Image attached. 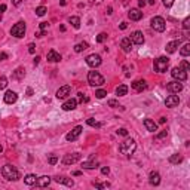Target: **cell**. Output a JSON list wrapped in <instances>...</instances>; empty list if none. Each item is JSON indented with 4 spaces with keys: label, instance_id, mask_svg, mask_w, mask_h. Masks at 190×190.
<instances>
[{
    "label": "cell",
    "instance_id": "33",
    "mask_svg": "<svg viewBox=\"0 0 190 190\" xmlns=\"http://www.w3.org/2000/svg\"><path fill=\"white\" fill-rule=\"evenodd\" d=\"M180 54H181V56H189L190 55V43H184L183 48L180 49Z\"/></svg>",
    "mask_w": 190,
    "mask_h": 190
},
{
    "label": "cell",
    "instance_id": "34",
    "mask_svg": "<svg viewBox=\"0 0 190 190\" xmlns=\"http://www.w3.org/2000/svg\"><path fill=\"white\" fill-rule=\"evenodd\" d=\"M46 12H48V9H46L45 6H39V8H36V15H37V17H43Z\"/></svg>",
    "mask_w": 190,
    "mask_h": 190
},
{
    "label": "cell",
    "instance_id": "48",
    "mask_svg": "<svg viewBox=\"0 0 190 190\" xmlns=\"http://www.w3.org/2000/svg\"><path fill=\"white\" fill-rule=\"evenodd\" d=\"M108 172H110V168H108V166H103V168H101V174H103V175H108Z\"/></svg>",
    "mask_w": 190,
    "mask_h": 190
},
{
    "label": "cell",
    "instance_id": "61",
    "mask_svg": "<svg viewBox=\"0 0 190 190\" xmlns=\"http://www.w3.org/2000/svg\"><path fill=\"white\" fill-rule=\"evenodd\" d=\"M147 3H149V5H155V0H149Z\"/></svg>",
    "mask_w": 190,
    "mask_h": 190
},
{
    "label": "cell",
    "instance_id": "17",
    "mask_svg": "<svg viewBox=\"0 0 190 190\" xmlns=\"http://www.w3.org/2000/svg\"><path fill=\"white\" fill-rule=\"evenodd\" d=\"M129 39H131V42L135 43V45H143V43H144V36H143L141 31H134V33L131 34Z\"/></svg>",
    "mask_w": 190,
    "mask_h": 190
},
{
    "label": "cell",
    "instance_id": "38",
    "mask_svg": "<svg viewBox=\"0 0 190 190\" xmlns=\"http://www.w3.org/2000/svg\"><path fill=\"white\" fill-rule=\"evenodd\" d=\"M6 86H8V79H6V76H2L0 77V89H5Z\"/></svg>",
    "mask_w": 190,
    "mask_h": 190
},
{
    "label": "cell",
    "instance_id": "28",
    "mask_svg": "<svg viewBox=\"0 0 190 190\" xmlns=\"http://www.w3.org/2000/svg\"><path fill=\"white\" fill-rule=\"evenodd\" d=\"M98 165L100 163L97 162V161H88V162H83L82 163V168H85V169H95V168H98Z\"/></svg>",
    "mask_w": 190,
    "mask_h": 190
},
{
    "label": "cell",
    "instance_id": "6",
    "mask_svg": "<svg viewBox=\"0 0 190 190\" xmlns=\"http://www.w3.org/2000/svg\"><path fill=\"white\" fill-rule=\"evenodd\" d=\"M11 34L13 36V37H18V39L24 37V36H25V24H24L23 21L17 23L13 27L11 28Z\"/></svg>",
    "mask_w": 190,
    "mask_h": 190
},
{
    "label": "cell",
    "instance_id": "41",
    "mask_svg": "<svg viewBox=\"0 0 190 190\" xmlns=\"http://www.w3.org/2000/svg\"><path fill=\"white\" fill-rule=\"evenodd\" d=\"M106 39H107V34L106 33H100L98 36H97V42H98V43H103Z\"/></svg>",
    "mask_w": 190,
    "mask_h": 190
},
{
    "label": "cell",
    "instance_id": "51",
    "mask_svg": "<svg viewBox=\"0 0 190 190\" xmlns=\"http://www.w3.org/2000/svg\"><path fill=\"white\" fill-rule=\"evenodd\" d=\"M8 58V55H6L5 52H0V61H3V60H6Z\"/></svg>",
    "mask_w": 190,
    "mask_h": 190
},
{
    "label": "cell",
    "instance_id": "26",
    "mask_svg": "<svg viewBox=\"0 0 190 190\" xmlns=\"http://www.w3.org/2000/svg\"><path fill=\"white\" fill-rule=\"evenodd\" d=\"M169 163H172V165H178V163L183 162V156L180 155V153H174V155H171L169 156Z\"/></svg>",
    "mask_w": 190,
    "mask_h": 190
},
{
    "label": "cell",
    "instance_id": "45",
    "mask_svg": "<svg viewBox=\"0 0 190 190\" xmlns=\"http://www.w3.org/2000/svg\"><path fill=\"white\" fill-rule=\"evenodd\" d=\"M183 28H184V30H189V28H190V18L189 17L183 21Z\"/></svg>",
    "mask_w": 190,
    "mask_h": 190
},
{
    "label": "cell",
    "instance_id": "30",
    "mask_svg": "<svg viewBox=\"0 0 190 190\" xmlns=\"http://www.w3.org/2000/svg\"><path fill=\"white\" fill-rule=\"evenodd\" d=\"M68 23L71 24L76 30L80 28V18H79V17H70V18H68Z\"/></svg>",
    "mask_w": 190,
    "mask_h": 190
},
{
    "label": "cell",
    "instance_id": "13",
    "mask_svg": "<svg viewBox=\"0 0 190 190\" xmlns=\"http://www.w3.org/2000/svg\"><path fill=\"white\" fill-rule=\"evenodd\" d=\"M131 88L137 92H143V91L147 88V83H145L144 79H138V80H134L132 83H131Z\"/></svg>",
    "mask_w": 190,
    "mask_h": 190
},
{
    "label": "cell",
    "instance_id": "56",
    "mask_svg": "<svg viewBox=\"0 0 190 190\" xmlns=\"http://www.w3.org/2000/svg\"><path fill=\"white\" fill-rule=\"evenodd\" d=\"M39 61H40V56H36V58H34V66H37Z\"/></svg>",
    "mask_w": 190,
    "mask_h": 190
},
{
    "label": "cell",
    "instance_id": "4",
    "mask_svg": "<svg viewBox=\"0 0 190 190\" xmlns=\"http://www.w3.org/2000/svg\"><path fill=\"white\" fill-rule=\"evenodd\" d=\"M88 82H89L91 86H103L104 77L98 71H89L88 73Z\"/></svg>",
    "mask_w": 190,
    "mask_h": 190
},
{
    "label": "cell",
    "instance_id": "8",
    "mask_svg": "<svg viewBox=\"0 0 190 190\" xmlns=\"http://www.w3.org/2000/svg\"><path fill=\"white\" fill-rule=\"evenodd\" d=\"M171 76H172L175 80H180V82L187 80V71H184L183 68H180V67H174L172 70H171Z\"/></svg>",
    "mask_w": 190,
    "mask_h": 190
},
{
    "label": "cell",
    "instance_id": "19",
    "mask_svg": "<svg viewBox=\"0 0 190 190\" xmlns=\"http://www.w3.org/2000/svg\"><path fill=\"white\" fill-rule=\"evenodd\" d=\"M128 18L131 21H140L141 18H143V12L140 9H131L128 12Z\"/></svg>",
    "mask_w": 190,
    "mask_h": 190
},
{
    "label": "cell",
    "instance_id": "47",
    "mask_svg": "<svg viewBox=\"0 0 190 190\" xmlns=\"http://www.w3.org/2000/svg\"><path fill=\"white\" fill-rule=\"evenodd\" d=\"M162 3L165 8H171L174 5V0H162Z\"/></svg>",
    "mask_w": 190,
    "mask_h": 190
},
{
    "label": "cell",
    "instance_id": "55",
    "mask_svg": "<svg viewBox=\"0 0 190 190\" xmlns=\"http://www.w3.org/2000/svg\"><path fill=\"white\" fill-rule=\"evenodd\" d=\"M31 95H33V89H31V88H28V89H27V97H31Z\"/></svg>",
    "mask_w": 190,
    "mask_h": 190
},
{
    "label": "cell",
    "instance_id": "44",
    "mask_svg": "<svg viewBox=\"0 0 190 190\" xmlns=\"http://www.w3.org/2000/svg\"><path fill=\"white\" fill-rule=\"evenodd\" d=\"M48 162H49L50 165H55V163L58 162V156H55V155H50L49 159H48Z\"/></svg>",
    "mask_w": 190,
    "mask_h": 190
},
{
    "label": "cell",
    "instance_id": "40",
    "mask_svg": "<svg viewBox=\"0 0 190 190\" xmlns=\"http://www.w3.org/2000/svg\"><path fill=\"white\" fill-rule=\"evenodd\" d=\"M166 135H168L166 131H162V132H159V134H157L156 137H155V140H156V141H161V140H163V138H165Z\"/></svg>",
    "mask_w": 190,
    "mask_h": 190
},
{
    "label": "cell",
    "instance_id": "31",
    "mask_svg": "<svg viewBox=\"0 0 190 190\" xmlns=\"http://www.w3.org/2000/svg\"><path fill=\"white\" fill-rule=\"evenodd\" d=\"M89 48V43L88 42H82V43H77V45L74 46V52H82V50H85V49H88Z\"/></svg>",
    "mask_w": 190,
    "mask_h": 190
},
{
    "label": "cell",
    "instance_id": "52",
    "mask_svg": "<svg viewBox=\"0 0 190 190\" xmlns=\"http://www.w3.org/2000/svg\"><path fill=\"white\" fill-rule=\"evenodd\" d=\"M12 3H13L15 6H19L21 3H23V0H12Z\"/></svg>",
    "mask_w": 190,
    "mask_h": 190
},
{
    "label": "cell",
    "instance_id": "23",
    "mask_svg": "<svg viewBox=\"0 0 190 190\" xmlns=\"http://www.w3.org/2000/svg\"><path fill=\"white\" fill-rule=\"evenodd\" d=\"M56 181V183H60V184H64V186H68V187H73L74 186V181H73L71 178H67V177H55L54 178Z\"/></svg>",
    "mask_w": 190,
    "mask_h": 190
},
{
    "label": "cell",
    "instance_id": "18",
    "mask_svg": "<svg viewBox=\"0 0 190 190\" xmlns=\"http://www.w3.org/2000/svg\"><path fill=\"white\" fill-rule=\"evenodd\" d=\"M50 177H48V175H42V177H37V180H36V184L37 187H48V186L50 184Z\"/></svg>",
    "mask_w": 190,
    "mask_h": 190
},
{
    "label": "cell",
    "instance_id": "43",
    "mask_svg": "<svg viewBox=\"0 0 190 190\" xmlns=\"http://www.w3.org/2000/svg\"><path fill=\"white\" fill-rule=\"evenodd\" d=\"M88 101H89V98H88L85 94H82V92L79 94V103H82V104H83V103H88Z\"/></svg>",
    "mask_w": 190,
    "mask_h": 190
},
{
    "label": "cell",
    "instance_id": "59",
    "mask_svg": "<svg viewBox=\"0 0 190 190\" xmlns=\"http://www.w3.org/2000/svg\"><path fill=\"white\" fill-rule=\"evenodd\" d=\"M91 2H92V3H101L103 0H91Z\"/></svg>",
    "mask_w": 190,
    "mask_h": 190
},
{
    "label": "cell",
    "instance_id": "54",
    "mask_svg": "<svg viewBox=\"0 0 190 190\" xmlns=\"http://www.w3.org/2000/svg\"><path fill=\"white\" fill-rule=\"evenodd\" d=\"M144 5H145V0H138V6H140V8H143Z\"/></svg>",
    "mask_w": 190,
    "mask_h": 190
},
{
    "label": "cell",
    "instance_id": "27",
    "mask_svg": "<svg viewBox=\"0 0 190 190\" xmlns=\"http://www.w3.org/2000/svg\"><path fill=\"white\" fill-rule=\"evenodd\" d=\"M36 180H37V177H36L34 174H28V175L24 177V183L27 186H34L36 184Z\"/></svg>",
    "mask_w": 190,
    "mask_h": 190
},
{
    "label": "cell",
    "instance_id": "1",
    "mask_svg": "<svg viewBox=\"0 0 190 190\" xmlns=\"http://www.w3.org/2000/svg\"><path fill=\"white\" fill-rule=\"evenodd\" d=\"M2 175H3L6 180H9V181H17V180L21 178L19 171H18L13 165H9V163L5 165V166H2Z\"/></svg>",
    "mask_w": 190,
    "mask_h": 190
},
{
    "label": "cell",
    "instance_id": "15",
    "mask_svg": "<svg viewBox=\"0 0 190 190\" xmlns=\"http://www.w3.org/2000/svg\"><path fill=\"white\" fill-rule=\"evenodd\" d=\"M76 106H77V100H74V98H68L67 101H64V104H62V110L64 112H71V110H74L76 108Z\"/></svg>",
    "mask_w": 190,
    "mask_h": 190
},
{
    "label": "cell",
    "instance_id": "42",
    "mask_svg": "<svg viewBox=\"0 0 190 190\" xmlns=\"http://www.w3.org/2000/svg\"><path fill=\"white\" fill-rule=\"evenodd\" d=\"M116 134H118V135H122V137H128V129L119 128L118 131H116Z\"/></svg>",
    "mask_w": 190,
    "mask_h": 190
},
{
    "label": "cell",
    "instance_id": "53",
    "mask_svg": "<svg viewBox=\"0 0 190 190\" xmlns=\"http://www.w3.org/2000/svg\"><path fill=\"white\" fill-rule=\"evenodd\" d=\"M126 27H128V24H126V23H122L120 25H119V28H120V30H125Z\"/></svg>",
    "mask_w": 190,
    "mask_h": 190
},
{
    "label": "cell",
    "instance_id": "14",
    "mask_svg": "<svg viewBox=\"0 0 190 190\" xmlns=\"http://www.w3.org/2000/svg\"><path fill=\"white\" fill-rule=\"evenodd\" d=\"M3 100H5L6 104H15L17 100H18V94L17 92H13V91H6Z\"/></svg>",
    "mask_w": 190,
    "mask_h": 190
},
{
    "label": "cell",
    "instance_id": "60",
    "mask_svg": "<svg viewBox=\"0 0 190 190\" xmlns=\"http://www.w3.org/2000/svg\"><path fill=\"white\" fill-rule=\"evenodd\" d=\"M60 3H61V6H66V0H60Z\"/></svg>",
    "mask_w": 190,
    "mask_h": 190
},
{
    "label": "cell",
    "instance_id": "20",
    "mask_svg": "<svg viewBox=\"0 0 190 190\" xmlns=\"http://www.w3.org/2000/svg\"><path fill=\"white\" fill-rule=\"evenodd\" d=\"M149 181H150L151 186H159L161 184V174L156 172V171H151L149 174Z\"/></svg>",
    "mask_w": 190,
    "mask_h": 190
},
{
    "label": "cell",
    "instance_id": "22",
    "mask_svg": "<svg viewBox=\"0 0 190 190\" xmlns=\"http://www.w3.org/2000/svg\"><path fill=\"white\" fill-rule=\"evenodd\" d=\"M120 48L123 49V52H131L132 49V42L129 37H123L122 42H120Z\"/></svg>",
    "mask_w": 190,
    "mask_h": 190
},
{
    "label": "cell",
    "instance_id": "50",
    "mask_svg": "<svg viewBox=\"0 0 190 190\" xmlns=\"http://www.w3.org/2000/svg\"><path fill=\"white\" fill-rule=\"evenodd\" d=\"M48 27H49V24L48 23H40V30H42V31H46Z\"/></svg>",
    "mask_w": 190,
    "mask_h": 190
},
{
    "label": "cell",
    "instance_id": "46",
    "mask_svg": "<svg viewBox=\"0 0 190 190\" xmlns=\"http://www.w3.org/2000/svg\"><path fill=\"white\" fill-rule=\"evenodd\" d=\"M108 106L112 108H116V107H119V103L116 100H108Z\"/></svg>",
    "mask_w": 190,
    "mask_h": 190
},
{
    "label": "cell",
    "instance_id": "29",
    "mask_svg": "<svg viewBox=\"0 0 190 190\" xmlns=\"http://www.w3.org/2000/svg\"><path fill=\"white\" fill-rule=\"evenodd\" d=\"M128 94V86L126 85H119L118 88H116V95L119 97H123V95Z\"/></svg>",
    "mask_w": 190,
    "mask_h": 190
},
{
    "label": "cell",
    "instance_id": "5",
    "mask_svg": "<svg viewBox=\"0 0 190 190\" xmlns=\"http://www.w3.org/2000/svg\"><path fill=\"white\" fill-rule=\"evenodd\" d=\"M151 28L155 30V31H159V33H162L165 31V28H166V23H165V19L162 17H155L151 18Z\"/></svg>",
    "mask_w": 190,
    "mask_h": 190
},
{
    "label": "cell",
    "instance_id": "9",
    "mask_svg": "<svg viewBox=\"0 0 190 190\" xmlns=\"http://www.w3.org/2000/svg\"><path fill=\"white\" fill-rule=\"evenodd\" d=\"M166 89L171 92V94H178L183 91V83L180 80H172V82H168L166 83Z\"/></svg>",
    "mask_w": 190,
    "mask_h": 190
},
{
    "label": "cell",
    "instance_id": "12",
    "mask_svg": "<svg viewBox=\"0 0 190 190\" xmlns=\"http://www.w3.org/2000/svg\"><path fill=\"white\" fill-rule=\"evenodd\" d=\"M70 92H71V88H70L68 85H64V86H61L60 89L56 91L55 97L58 100H64V98H67L68 95H70Z\"/></svg>",
    "mask_w": 190,
    "mask_h": 190
},
{
    "label": "cell",
    "instance_id": "49",
    "mask_svg": "<svg viewBox=\"0 0 190 190\" xmlns=\"http://www.w3.org/2000/svg\"><path fill=\"white\" fill-rule=\"evenodd\" d=\"M28 52H30V54H34V52H36V45H34V43H30V45H28Z\"/></svg>",
    "mask_w": 190,
    "mask_h": 190
},
{
    "label": "cell",
    "instance_id": "57",
    "mask_svg": "<svg viewBox=\"0 0 190 190\" xmlns=\"http://www.w3.org/2000/svg\"><path fill=\"white\" fill-rule=\"evenodd\" d=\"M6 11V5H2L0 6V13H2V12H5Z\"/></svg>",
    "mask_w": 190,
    "mask_h": 190
},
{
    "label": "cell",
    "instance_id": "58",
    "mask_svg": "<svg viewBox=\"0 0 190 190\" xmlns=\"http://www.w3.org/2000/svg\"><path fill=\"white\" fill-rule=\"evenodd\" d=\"M166 122V118H161V120H159V123H165Z\"/></svg>",
    "mask_w": 190,
    "mask_h": 190
},
{
    "label": "cell",
    "instance_id": "25",
    "mask_svg": "<svg viewBox=\"0 0 190 190\" xmlns=\"http://www.w3.org/2000/svg\"><path fill=\"white\" fill-rule=\"evenodd\" d=\"M178 46H180V40H172V42H169V43H168L165 49H166L168 54H174V52L177 50Z\"/></svg>",
    "mask_w": 190,
    "mask_h": 190
},
{
    "label": "cell",
    "instance_id": "39",
    "mask_svg": "<svg viewBox=\"0 0 190 190\" xmlns=\"http://www.w3.org/2000/svg\"><path fill=\"white\" fill-rule=\"evenodd\" d=\"M180 68H183L184 71H189V70H190V64L186 61V60H183V61H181V64H180Z\"/></svg>",
    "mask_w": 190,
    "mask_h": 190
},
{
    "label": "cell",
    "instance_id": "2",
    "mask_svg": "<svg viewBox=\"0 0 190 190\" xmlns=\"http://www.w3.org/2000/svg\"><path fill=\"white\" fill-rule=\"evenodd\" d=\"M135 149H137V143L132 138H126V140L122 141L120 145H119V151L122 155H125V156H131L135 151Z\"/></svg>",
    "mask_w": 190,
    "mask_h": 190
},
{
    "label": "cell",
    "instance_id": "36",
    "mask_svg": "<svg viewBox=\"0 0 190 190\" xmlns=\"http://www.w3.org/2000/svg\"><path fill=\"white\" fill-rule=\"evenodd\" d=\"M92 186H95L97 189H107V187H110V183H98V181H94Z\"/></svg>",
    "mask_w": 190,
    "mask_h": 190
},
{
    "label": "cell",
    "instance_id": "24",
    "mask_svg": "<svg viewBox=\"0 0 190 190\" xmlns=\"http://www.w3.org/2000/svg\"><path fill=\"white\" fill-rule=\"evenodd\" d=\"M143 123H144V126H145L147 131H150V132H156L157 131V125L153 122L151 119H144V122Z\"/></svg>",
    "mask_w": 190,
    "mask_h": 190
},
{
    "label": "cell",
    "instance_id": "11",
    "mask_svg": "<svg viewBox=\"0 0 190 190\" xmlns=\"http://www.w3.org/2000/svg\"><path fill=\"white\" fill-rule=\"evenodd\" d=\"M82 131H83V128L80 126V125H77L76 128L73 129V131H70L67 135H66V140L67 141H76L80 137V134H82Z\"/></svg>",
    "mask_w": 190,
    "mask_h": 190
},
{
    "label": "cell",
    "instance_id": "10",
    "mask_svg": "<svg viewBox=\"0 0 190 190\" xmlns=\"http://www.w3.org/2000/svg\"><path fill=\"white\" fill-rule=\"evenodd\" d=\"M80 157H82V155L80 153H71V155H66V156L62 157V163L64 165H73V163H76L80 161Z\"/></svg>",
    "mask_w": 190,
    "mask_h": 190
},
{
    "label": "cell",
    "instance_id": "37",
    "mask_svg": "<svg viewBox=\"0 0 190 190\" xmlns=\"http://www.w3.org/2000/svg\"><path fill=\"white\" fill-rule=\"evenodd\" d=\"M107 95V91H104V89H98L97 91V92H95V97H97V98H104V97H106Z\"/></svg>",
    "mask_w": 190,
    "mask_h": 190
},
{
    "label": "cell",
    "instance_id": "35",
    "mask_svg": "<svg viewBox=\"0 0 190 190\" xmlns=\"http://www.w3.org/2000/svg\"><path fill=\"white\" fill-rule=\"evenodd\" d=\"M86 123H88L89 126H94V128H101V126H103L100 122H97V120H95V119H92V118L88 119V120H86Z\"/></svg>",
    "mask_w": 190,
    "mask_h": 190
},
{
    "label": "cell",
    "instance_id": "21",
    "mask_svg": "<svg viewBox=\"0 0 190 190\" xmlns=\"http://www.w3.org/2000/svg\"><path fill=\"white\" fill-rule=\"evenodd\" d=\"M48 61L49 62H60L61 61V55H60L56 50L50 49L49 52H48Z\"/></svg>",
    "mask_w": 190,
    "mask_h": 190
},
{
    "label": "cell",
    "instance_id": "7",
    "mask_svg": "<svg viewBox=\"0 0 190 190\" xmlns=\"http://www.w3.org/2000/svg\"><path fill=\"white\" fill-rule=\"evenodd\" d=\"M101 62H103V60H101V56L98 55V54H91V55L86 56V64L92 68L100 67Z\"/></svg>",
    "mask_w": 190,
    "mask_h": 190
},
{
    "label": "cell",
    "instance_id": "3",
    "mask_svg": "<svg viewBox=\"0 0 190 190\" xmlns=\"http://www.w3.org/2000/svg\"><path fill=\"white\" fill-rule=\"evenodd\" d=\"M168 64H169V58L168 56H159L155 60L153 66H155V70L157 73H165L168 68Z\"/></svg>",
    "mask_w": 190,
    "mask_h": 190
},
{
    "label": "cell",
    "instance_id": "32",
    "mask_svg": "<svg viewBox=\"0 0 190 190\" xmlns=\"http://www.w3.org/2000/svg\"><path fill=\"white\" fill-rule=\"evenodd\" d=\"M24 76H25V71H24V68L18 67L15 71H13V77L18 79V80H21V79H24Z\"/></svg>",
    "mask_w": 190,
    "mask_h": 190
},
{
    "label": "cell",
    "instance_id": "62",
    "mask_svg": "<svg viewBox=\"0 0 190 190\" xmlns=\"http://www.w3.org/2000/svg\"><path fill=\"white\" fill-rule=\"evenodd\" d=\"M2 151H3V147H2V145H0V153H2Z\"/></svg>",
    "mask_w": 190,
    "mask_h": 190
},
{
    "label": "cell",
    "instance_id": "16",
    "mask_svg": "<svg viewBox=\"0 0 190 190\" xmlns=\"http://www.w3.org/2000/svg\"><path fill=\"white\" fill-rule=\"evenodd\" d=\"M178 104H180L178 95H169V97H166V100H165V106L169 107V108H172V107H177Z\"/></svg>",
    "mask_w": 190,
    "mask_h": 190
}]
</instances>
